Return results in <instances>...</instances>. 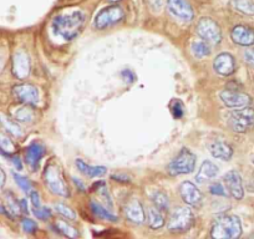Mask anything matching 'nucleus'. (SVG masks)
I'll return each mask as SVG.
<instances>
[{
	"label": "nucleus",
	"mask_w": 254,
	"mask_h": 239,
	"mask_svg": "<svg viewBox=\"0 0 254 239\" xmlns=\"http://www.w3.org/2000/svg\"><path fill=\"white\" fill-rule=\"evenodd\" d=\"M85 23V15L81 11H72L65 15H58L53 20L51 29L64 40H72L79 35Z\"/></svg>",
	"instance_id": "nucleus-1"
},
{
	"label": "nucleus",
	"mask_w": 254,
	"mask_h": 239,
	"mask_svg": "<svg viewBox=\"0 0 254 239\" xmlns=\"http://www.w3.org/2000/svg\"><path fill=\"white\" fill-rule=\"evenodd\" d=\"M242 233L241 221L232 214H222L214 219L212 224L211 236L216 239L238 238Z\"/></svg>",
	"instance_id": "nucleus-2"
},
{
	"label": "nucleus",
	"mask_w": 254,
	"mask_h": 239,
	"mask_svg": "<svg viewBox=\"0 0 254 239\" xmlns=\"http://www.w3.org/2000/svg\"><path fill=\"white\" fill-rule=\"evenodd\" d=\"M229 128L234 132L246 133L254 128V109L253 107H239L228 115L227 119Z\"/></svg>",
	"instance_id": "nucleus-3"
},
{
	"label": "nucleus",
	"mask_w": 254,
	"mask_h": 239,
	"mask_svg": "<svg viewBox=\"0 0 254 239\" xmlns=\"http://www.w3.org/2000/svg\"><path fill=\"white\" fill-rule=\"evenodd\" d=\"M44 177H45L46 186L50 188V191L53 192V193L59 194V196L61 197L70 196L66 182L64 179L63 173H61L60 168H59V166L56 165V163L51 162L46 166Z\"/></svg>",
	"instance_id": "nucleus-4"
},
{
	"label": "nucleus",
	"mask_w": 254,
	"mask_h": 239,
	"mask_svg": "<svg viewBox=\"0 0 254 239\" xmlns=\"http://www.w3.org/2000/svg\"><path fill=\"white\" fill-rule=\"evenodd\" d=\"M194 224V216L188 207H180L171 213L168 219V229L176 233L190 231Z\"/></svg>",
	"instance_id": "nucleus-5"
},
{
	"label": "nucleus",
	"mask_w": 254,
	"mask_h": 239,
	"mask_svg": "<svg viewBox=\"0 0 254 239\" xmlns=\"http://www.w3.org/2000/svg\"><path fill=\"white\" fill-rule=\"evenodd\" d=\"M194 167H196V156L187 148H182L177 157L171 161L167 171L171 176H178L193 172Z\"/></svg>",
	"instance_id": "nucleus-6"
},
{
	"label": "nucleus",
	"mask_w": 254,
	"mask_h": 239,
	"mask_svg": "<svg viewBox=\"0 0 254 239\" xmlns=\"http://www.w3.org/2000/svg\"><path fill=\"white\" fill-rule=\"evenodd\" d=\"M124 10H122L120 6H109V8L102 9V10L97 14L94 21V26L97 30H104V29L109 28V26L120 23V21L124 19Z\"/></svg>",
	"instance_id": "nucleus-7"
},
{
	"label": "nucleus",
	"mask_w": 254,
	"mask_h": 239,
	"mask_svg": "<svg viewBox=\"0 0 254 239\" xmlns=\"http://www.w3.org/2000/svg\"><path fill=\"white\" fill-rule=\"evenodd\" d=\"M197 33L204 41L219 44L222 40V31L218 24L209 18H203L197 24Z\"/></svg>",
	"instance_id": "nucleus-8"
},
{
	"label": "nucleus",
	"mask_w": 254,
	"mask_h": 239,
	"mask_svg": "<svg viewBox=\"0 0 254 239\" xmlns=\"http://www.w3.org/2000/svg\"><path fill=\"white\" fill-rule=\"evenodd\" d=\"M168 10L173 16L182 21H190L194 18L193 8L188 3V0H167Z\"/></svg>",
	"instance_id": "nucleus-9"
},
{
	"label": "nucleus",
	"mask_w": 254,
	"mask_h": 239,
	"mask_svg": "<svg viewBox=\"0 0 254 239\" xmlns=\"http://www.w3.org/2000/svg\"><path fill=\"white\" fill-rule=\"evenodd\" d=\"M223 182L226 189L228 191V193L233 197L234 199L239 201V199L243 198L244 191H243V184H242V178L237 171L232 170L229 172H227L223 176Z\"/></svg>",
	"instance_id": "nucleus-10"
},
{
	"label": "nucleus",
	"mask_w": 254,
	"mask_h": 239,
	"mask_svg": "<svg viewBox=\"0 0 254 239\" xmlns=\"http://www.w3.org/2000/svg\"><path fill=\"white\" fill-rule=\"evenodd\" d=\"M222 101L224 105L233 109H239V107L248 106L251 102V97L244 92L239 91L238 89H226L221 94Z\"/></svg>",
	"instance_id": "nucleus-11"
},
{
	"label": "nucleus",
	"mask_w": 254,
	"mask_h": 239,
	"mask_svg": "<svg viewBox=\"0 0 254 239\" xmlns=\"http://www.w3.org/2000/svg\"><path fill=\"white\" fill-rule=\"evenodd\" d=\"M14 96L23 104L33 106L39 102V91L34 85L31 84H21L16 85L13 89Z\"/></svg>",
	"instance_id": "nucleus-12"
},
{
	"label": "nucleus",
	"mask_w": 254,
	"mask_h": 239,
	"mask_svg": "<svg viewBox=\"0 0 254 239\" xmlns=\"http://www.w3.org/2000/svg\"><path fill=\"white\" fill-rule=\"evenodd\" d=\"M13 72L19 80H24L30 74V60L25 51L19 50L14 54Z\"/></svg>",
	"instance_id": "nucleus-13"
},
{
	"label": "nucleus",
	"mask_w": 254,
	"mask_h": 239,
	"mask_svg": "<svg viewBox=\"0 0 254 239\" xmlns=\"http://www.w3.org/2000/svg\"><path fill=\"white\" fill-rule=\"evenodd\" d=\"M213 69L222 76H229L236 70V62L234 58L228 53H222L214 59Z\"/></svg>",
	"instance_id": "nucleus-14"
},
{
	"label": "nucleus",
	"mask_w": 254,
	"mask_h": 239,
	"mask_svg": "<svg viewBox=\"0 0 254 239\" xmlns=\"http://www.w3.org/2000/svg\"><path fill=\"white\" fill-rule=\"evenodd\" d=\"M180 194L183 202L190 206H196L202 199V193L192 182H183L180 186Z\"/></svg>",
	"instance_id": "nucleus-15"
},
{
	"label": "nucleus",
	"mask_w": 254,
	"mask_h": 239,
	"mask_svg": "<svg viewBox=\"0 0 254 239\" xmlns=\"http://www.w3.org/2000/svg\"><path fill=\"white\" fill-rule=\"evenodd\" d=\"M232 40L242 46H249L254 44V30L244 25L234 26L231 33Z\"/></svg>",
	"instance_id": "nucleus-16"
},
{
	"label": "nucleus",
	"mask_w": 254,
	"mask_h": 239,
	"mask_svg": "<svg viewBox=\"0 0 254 239\" xmlns=\"http://www.w3.org/2000/svg\"><path fill=\"white\" fill-rule=\"evenodd\" d=\"M125 216L128 221L133 222V223L141 224L145 222L146 219V213L145 209H143L142 204L137 199H132L125 207Z\"/></svg>",
	"instance_id": "nucleus-17"
},
{
	"label": "nucleus",
	"mask_w": 254,
	"mask_h": 239,
	"mask_svg": "<svg viewBox=\"0 0 254 239\" xmlns=\"http://www.w3.org/2000/svg\"><path fill=\"white\" fill-rule=\"evenodd\" d=\"M44 155H45V147H44L43 145H40V143H31V145L26 148L25 160L26 163L30 166L31 170H38L39 163H40Z\"/></svg>",
	"instance_id": "nucleus-18"
},
{
	"label": "nucleus",
	"mask_w": 254,
	"mask_h": 239,
	"mask_svg": "<svg viewBox=\"0 0 254 239\" xmlns=\"http://www.w3.org/2000/svg\"><path fill=\"white\" fill-rule=\"evenodd\" d=\"M209 152L214 158H218L222 161H228L233 156V148L228 143L223 141H216L209 146Z\"/></svg>",
	"instance_id": "nucleus-19"
},
{
	"label": "nucleus",
	"mask_w": 254,
	"mask_h": 239,
	"mask_svg": "<svg viewBox=\"0 0 254 239\" xmlns=\"http://www.w3.org/2000/svg\"><path fill=\"white\" fill-rule=\"evenodd\" d=\"M217 173H218V167H217V165H214L211 161H204V162L202 163L201 168H199L198 173H197L196 179L198 183L203 184L206 183V182L213 179L217 176Z\"/></svg>",
	"instance_id": "nucleus-20"
},
{
	"label": "nucleus",
	"mask_w": 254,
	"mask_h": 239,
	"mask_svg": "<svg viewBox=\"0 0 254 239\" xmlns=\"http://www.w3.org/2000/svg\"><path fill=\"white\" fill-rule=\"evenodd\" d=\"M76 166L80 172L86 175L87 177H100V176H104L106 173V168L102 167V166H90L80 158L76 160Z\"/></svg>",
	"instance_id": "nucleus-21"
},
{
	"label": "nucleus",
	"mask_w": 254,
	"mask_h": 239,
	"mask_svg": "<svg viewBox=\"0 0 254 239\" xmlns=\"http://www.w3.org/2000/svg\"><path fill=\"white\" fill-rule=\"evenodd\" d=\"M231 6L244 15H254L253 0H231Z\"/></svg>",
	"instance_id": "nucleus-22"
},
{
	"label": "nucleus",
	"mask_w": 254,
	"mask_h": 239,
	"mask_svg": "<svg viewBox=\"0 0 254 239\" xmlns=\"http://www.w3.org/2000/svg\"><path fill=\"white\" fill-rule=\"evenodd\" d=\"M0 122H1L3 127L5 128L10 135H13L14 137H20V136L23 135V131H21L20 126H19L14 120L9 119L6 115L0 114Z\"/></svg>",
	"instance_id": "nucleus-23"
},
{
	"label": "nucleus",
	"mask_w": 254,
	"mask_h": 239,
	"mask_svg": "<svg viewBox=\"0 0 254 239\" xmlns=\"http://www.w3.org/2000/svg\"><path fill=\"white\" fill-rule=\"evenodd\" d=\"M147 219H148V226L153 229H158L161 228V227L165 226V218H163L160 209L156 208V207H151V208L148 209Z\"/></svg>",
	"instance_id": "nucleus-24"
},
{
	"label": "nucleus",
	"mask_w": 254,
	"mask_h": 239,
	"mask_svg": "<svg viewBox=\"0 0 254 239\" xmlns=\"http://www.w3.org/2000/svg\"><path fill=\"white\" fill-rule=\"evenodd\" d=\"M55 227H56V231H58L59 233L69 237V238H76V237L79 236V232H77V229L75 228V227L70 226V224L65 221H61V219H59V221L55 222Z\"/></svg>",
	"instance_id": "nucleus-25"
},
{
	"label": "nucleus",
	"mask_w": 254,
	"mask_h": 239,
	"mask_svg": "<svg viewBox=\"0 0 254 239\" xmlns=\"http://www.w3.org/2000/svg\"><path fill=\"white\" fill-rule=\"evenodd\" d=\"M5 199H6L5 208H6V211L9 212V214H10V218H14V217L19 216V214L21 213L20 202L16 201V198L14 197V194L10 193V192L6 194Z\"/></svg>",
	"instance_id": "nucleus-26"
},
{
	"label": "nucleus",
	"mask_w": 254,
	"mask_h": 239,
	"mask_svg": "<svg viewBox=\"0 0 254 239\" xmlns=\"http://www.w3.org/2000/svg\"><path fill=\"white\" fill-rule=\"evenodd\" d=\"M91 211L94 212V214L96 217H99L100 219H105V221L110 222H116L117 218L112 213H110L105 207H102L100 203H96V202H92L91 203Z\"/></svg>",
	"instance_id": "nucleus-27"
},
{
	"label": "nucleus",
	"mask_w": 254,
	"mask_h": 239,
	"mask_svg": "<svg viewBox=\"0 0 254 239\" xmlns=\"http://www.w3.org/2000/svg\"><path fill=\"white\" fill-rule=\"evenodd\" d=\"M192 53L196 58H204L211 54V48L207 41H194L192 44Z\"/></svg>",
	"instance_id": "nucleus-28"
},
{
	"label": "nucleus",
	"mask_w": 254,
	"mask_h": 239,
	"mask_svg": "<svg viewBox=\"0 0 254 239\" xmlns=\"http://www.w3.org/2000/svg\"><path fill=\"white\" fill-rule=\"evenodd\" d=\"M33 119H34V111L30 109V107H28V105H25V106L16 110L15 120L16 121H19V122L28 123V122H31V120Z\"/></svg>",
	"instance_id": "nucleus-29"
},
{
	"label": "nucleus",
	"mask_w": 254,
	"mask_h": 239,
	"mask_svg": "<svg viewBox=\"0 0 254 239\" xmlns=\"http://www.w3.org/2000/svg\"><path fill=\"white\" fill-rule=\"evenodd\" d=\"M152 202H153V204H155L156 208L160 209L161 212L168 209V206H170V203H168V197L166 196L163 192H160V191H157L153 193Z\"/></svg>",
	"instance_id": "nucleus-30"
},
{
	"label": "nucleus",
	"mask_w": 254,
	"mask_h": 239,
	"mask_svg": "<svg viewBox=\"0 0 254 239\" xmlns=\"http://www.w3.org/2000/svg\"><path fill=\"white\" fill-rule=\"evenodd\" d=\"M0 152L9 157H11L10 153L15 152V145L13 143V141L4 135H0Z\"/></svg>",
	"instance_id": "nucleus-31"
},
{
	"label": "nucleus",
	"mask_w": 254,
	"mask_h": 239,
	"mask_svg": "<svg viewBox=\"0 0 254 239\" xmlns=\"http://www.w3.org/2000/svg\"><path fill=\"white\" fill-rule=\"evenodd\" d=\"M13 176H14V179H15L16 184H18V186L20 187V188L23 189L25 193H30L31 189H33V186H31V182L29 181L28 178L24 177V176H21V175H18L16 172H14Z\"/></svg>",
	"instance_id": "nucleus-32"
},
{
	"label": "nucleus",
	"mask_w": 254,
	"mask_h": 239,
	"mask_svg": "<svg viewBox=\"0 0 254 239\" xmlns=\"http://www.w3.org/2000/svg\"><path fill=\"white\" fill-rule=\"evenodd\" d=\"M55 209L59 214H61V216L65 217V218L70 219V221H75V219H76V213H75L70 207L65 206V204L63 203L55 204Z\"/></svg>",
	"instance_id": "nucleus-33"
},
{
	"label": "nucleus",
	"mask_w": 254,
	"mask_h": 239,
	"mask_svg": "<svg viewBox=\"0 0 254 239\" xmlns=\"http://www.w3.org/2000/svg\"><path fill=\"white\" fill-rule=\"evenodd\" d=\"M183 110H185V107H183V104L180 100H173L171 102V112H172L175 119H181L183 116V112H185Z\"/></svg>",
	"instance_id": "nucleus-34"
},
{
	"label": "nucleus",
	"mask_w": 254,
	"mask_h": 239,
	"mask_svg": "<svg viewBox=\"0 0 254 239\" xmlns=\"http://www.w3.org/2000/svg\"><path fill=\"white\" fill-rule=\"evenodd\" d=\"M21 226H23V229L26 232V233H35L38 231V224H36L35 221L33 219L25 218L21 222Z\"/></svg>",
	"instance_id": "nucleus-35"
},
{
	"label": "nucleus",
	"mask_w": 254,
	"mask_h": 239,
	"mask_svg": "<svg viewBox=\"0 0 254 239\" xmlns=\"http://www.w3.org/2000/svg\"><path fill=\"white\" fill-rule=\"evenodd\" d=\"M33 212H34V214H35L36 218L43 219V221H45V219L50 218L51 217V211L49 208H43V207L35 208V207H34Z\"/></svg>",
	"instance_id": "nucleus-36"
},
{
	"label": "nucleus",
	"mask_w": 254,
	"mask_h": 239,
	"mask_svg": "<svg viewBox=\"0 0 254 239\" xmlns=\"http://www.w3.org/2000/svg\"><path fill=\"white\" fill-rule=\"evenodd\" d=\"M209 192H211L213 196H221V197H227L226 188L222 186L221 183H213L209 187Z\"/></svg>",
	"instance_id": "nucleus-37"
},
{
	"label": "nucleus",
	"mask_w": 254,
	"mask_h": 239,
	"mask_svg": "<svg viewBox=\"0 0 254 239\" xmlns=\"http://www.w3.org/2000/svg\"><path fill=\"white\" fill-rule=\"evenodd\" d=\"M121 77L125 82H127V84H132V82L136 80L135 74H133L131 70H125V71H122Z\"/></svg>",
	"instance_id": "nucleus-38"
},
{
	"label": "nucleus",
	"mask_w": 254,
	"mask_h": 239,
	"mask_svg": "<svg viewBox=\"0 0 254 239\" xmlns=\"http://www.w3.org/2000/svg\"><path fill=\"white\" fill-rule=\"evenodd\" d=\"M244 59H246L247 64H249L251 66L254 67V48L249 49L244 53Z\"/></svg>",
	"instance_id": "nucleus-39"
},
{
	"label": "nucleus",
	"mask_w": 254,
	"mask_h": 239,
	"mask_svg": "<svg viewBox=\"0 0 254 239\" xmlns=\"http://www.w3.org/2000/svg\"><path fill=\"white\" fill-rule=\"evenodd\" d=\"M30 199H31V203L35 208H39L40 206V197H39V193L35 191H31L30 192Z\"/></svg>",
	"instance_id": "nucleus-40"
},
{
	"label": "nucleus",
	"mask_w": 254,
	"mask_h": 239,
	"mask_svg": "<svg viewBox=\"0 0 254 239\" xmlns=\"http://www.w3.org/2000/svg\"><path fill=\"white\" fill-rule=\"evenodd\" d=\"M11 162L14 163V166H15V168L18 171L23 170V163H21V160L19 156H11Z\"/></svg>",
	"instance_id": "nucleus-41"
},
{
	"label": "nucleus",
	"mask_w": 254,
	"mask_h": 239,
	"mask_svg": "<svg viewBox=\"0 0 254 239\" xmlns=\"http://www.w3.org/2000/svg\"><path fill=\"white\" fill-rule=\"evenodd\" d=\"M5 172L0 168V189L3 188L4 184H5Z\"/></svg>",
	"instance_id": "nucleus-42"
},
{
	"label": "nucleus",
	"mask_w": 254,
	"mask_h": 239,
	"mask_svg": "<svg viewBox=\"0 0 254 239\" xmlns=\"http://www.w3.org/2000/svg\"><path fill=\"white\" fill-rule=\"evenodd\" d=\"M20 208H21V212L23 213H28V204H26V201L25 199H21L20 201Z\"/></svg>",
	"instance_id": "nucleus-43"
},
{
	"label": "nucleus",
	"mask_w": 254,
	"mask_h": 239,
	"mask_svg": "<svg viewBox=\"0 0 254 239\" xmlns=\"http://www.w3.org/2000/svg\"><path fill=\"white\" fill-rule=\"evenodd\" d=\"M74 182H75V184H76V186H79V187H80V189H81L82 192L85 191V187H84V184L81 183V182H80V181H77L76 178H74Z\"/></svg>",
	"instance_id": "nucleus-44"
},
{
	"label": "nucleus",
	"mask_w": 254,
	"mask_h": 239,
	"mask_svg": "<svg viewBox=\"0 0 254 239\" xmlns=\"http://www.w3.org/2000/svg\"><path fill=\"white\" fill-rule=\"evenodd\" d=\"M110 3H117V1H121V0H109Z\"/></svg>",
	"instance_id": "nucleus-45"
}]
</instances>
